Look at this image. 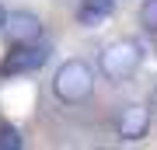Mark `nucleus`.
<instances>
[{
    "label": "nucleus",
    "instance_id": "f257e3e1",
    "mask_svg": "<svg viewBox=\"0 0 157 150\" xmlns=\"http://www.w3.org/2000/svg\"><path fill=\"white\" fill-rule=\"evenodd\" d=\"M91 91H94V70L84 60H67L52 77V94L63 105H80L91 98Z\"/></svg>",
    "mask_w": 157,
    "mask_h": 150
},
{
    "label": "nucleus",
    "instance_id": "f03ea898",
    "mask_svg": "<svg viewBox=\"0 0 157 150\" xmlns=\"http://www.w3.org/2000/svg\"><path fill=\"white\" fill-rule=\"evenodd\" d=\"M140 63H143V45L136 39H119V42H112L105 52H101L98 70L105 73V80L122 84V80H129L136 70H140Z\"/></svg>",
    "mask_w": 157,
    "mask_h": 150
},
{
    "label": "nucleus",
    "instance_id": "7ed1b4c3",
    "mask_svg": "<svg viewBox=\"0 0 157 150\" xmlns=\"http://www.w3.org/2000/svg\"><path fill=\"white\" fill-rule=\"evenodd\" d=\"M49 60V45L32 42V45H11V52L0 63V77H17V73H35Z\"/></svg>",
    "mask_w": 157,
    "mask_h": 150
},
{
    "label": "nucleus",
    "instance_id": "20e7f679",
    "mask_svg": "<svg viewBox=\"0 0 157 150\" xmlns=\"http://www.w3.org/2000/svg\"><path fill=\"white\" fill-rule=\"evenodd\" d=\"M0 32L7 35V42H11V45L42 42V21H39L32 11H14V14H7V21H4Z\"/></svg>",
    "mask_w": 157,
    "mask_h": 150
},
{
    "label": "nucleus",
    "instance_id": "39448f33",
    "mask_svg": "<svg viewBox=\"0 0 157 150\" xmlns=\"http://www.w3.org/2000/svg\"><path fill=\"white\" fill-rule=\"evenodd\" d=\"M115 129H119L122 140H129V143H133V140H143L147 129H150V108L147 105H126L122 112H119Z\"/></svg>",
    "mask_w": 157,
    "mask_h": 150
},
{
    "label": "nucleus",
    "instance_id": "423d86ee",
    "mask_svg": "<svg viewBox=\"0 0 157 150\" xmlns=\"http://www.w3.org/2000/svg\"><path fill=\"white\" fill-rule=\"evenodd\" d=\"M112 11H115V0H84L77 11V21L84 28H98L105 17H112Z\"/></svg>",
    "mask_w": 157,
    "mask_h": 150
},
{
    "label": "nucleus",
    "instance_id": "0eeeda50",
    "mask_svg": "<svg viewBox=\"0 0 157 150\" xmlns=\"http://www.w3.org/2000/svg\"><path fill=\"white\" fill-rule=\"evenodd\" d=\"M21 147H25L21 129H14V126H0V150H21Z\"/></svg>",
    "mask_w": 157,
    "mask_h": 150
},
{
    "label": "nucleus",
    "instance_id": "6e6552de",
    "mask_svg": "<svg viewBox=\"0 0 157 150\" xmlns=\"http://www.w3.org/2000/svg\"><path fill=\"white\" fill-rule=\"evenodd\" d=\"M140 25L147 32H157V0H143L140 4Z\"/></svg>",
    "mask_w": 157,
    "mask_h": 150
},
{
    "label": "nucleus",
    "instance_id": "1a4fd4ad",
    "mask_svg": "<svg viewBox=\"0 0 157 150\" xmlns=\"http://www.w3.org/2000/svg\"><path fill=\"white\" fill-rule=\"evenodd\" d=\"M4 21H7V11H4V4H0V28H4Z\"/></svg>",
    "mask_w": 157,
    "mask_h": 150
}]
</instances>
